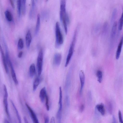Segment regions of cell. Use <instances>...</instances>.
<instances>
[{
  "mask_svg": "<svg viewBox=\"0 0 123 123\" xmlns=\"http://www.w3.org/2000/svg\"><path fill=\"white\" fill-rule=\"evenodd\" d=\"M62 58V56L60 53H55L53 59V63L55 65L58 66L60 64Z\"/></svg>",
  "mask_w": 123,
  "mask_h": 123,
  "instance_id": "9c48e42d",
  "label": "cell"
},
{
  "mask_svg": "<svg viewBox=\"0 0 123 123\" xmlns=\"http://www.w3.org/2000/svg\"><path fill=\"white\" fill-rule=\"evenodd\" d=\"M59 98L58 104L59 105H62V88L61 86L59 88Z\"/></svg>",
  "mask_w": 123,
  "mask_h": 123,
  "instance_id": "83f0119b",
  "label": "cell"
},
{
  "mask_svg": "<svg viewBox=\"0 0 123 123\" xmlns=\"http://www.w3.org/2000/svg\"><path fill=\"white\" fill-rule=\"evenodd\" d=\"M5 17L6 19L9 22L11 21L12 20V14L8 10H6L5 12Z\"/></svg>",
  "mask_w": 123,
  "mask_h": 123,
  "instance_id": "ac0fdd59",
  "label": "cell"
},
{
  "mask_svg": "<svg viewBox=\"0 0 123 123\" xmlns=\"http://www.w3.org/2000/svg\"><path fill=\"white\" fill-rule=\"evenodd\" d=\"M25 105L29 111L31 116L33 122L34 123H39V122L38 119L33 111L26 103H25Z\"/></svg>",
  "mask_w": 123,
  "mask_h": 123,
  "instance_id": "52a82bcc",
  "label": "cell"
},
{
  "mask_svg": "<svg viewBox=\"0 0 123 123\" xmlns=\"http://www.w3.org/2000/svg\"><path fill=\"white\" fill-rule=\"evenodd\" d=\"M40 16L38 14L37 15V21L35 31V34L37 35V34L40 28Z\"/></svg>",
  "mask_w": 123,
  "mask_h": 123,
  "instance_id": "2e32d148",
  "label": "cell"
},
{
  "mask_svg": "<svg viewBox=\"0 0 123 123\" xmlns=\"http://www.w3.org/2000/svg\"><path fill=\"white\" fill-rule=\"evenodd\" d=\"M117 13V10L115 9L113 11L111 17V21H113L115 20L116 17Z\"/></svg>",
  "mask_w": 123,
  "mask_h": 123,
  "instance_id": "1f68e13d",
  "label": "cell"
},
{
  "mask_svg": "<svg viewBox=\"0 0 123 123\" xmlns=\"http://www.w3.org/2000/svg\"><path fill=\"white\" fill-rule=\"evenodd\" d=\"M5 121V123H9V122L8 121H7V120H6Z\"/></svg>",
  "mask_w": 123,
  "mask_h": 123,
  "instance_id": "b9f144b4",
  "label": "cell"
},
{
  "mask_svg": "<svg viewBox=\"0 0 123 123\" xmlns=\"http://www.w3.org/2000/svg\"><path fill=\"white\" fill-rule=\"evenodd\" d=\"M55 122V118L54 117H52L51 119L50 123H54Z\"/></svg>",
  "mask_w": 123,
  "mask_h": 123,
  "instance_id": "74e56055",
  "label": "cell"
},
{
  "mask_svg": "<svg viewBox=\"0 0 123 123\" xmlns=\"http://www.w3.org/2000/svg\"><path fill=\"white\" fill-rule=\"evenodd\" d=\"M79 76L80 83V93H81L84 86L85 81V75L82 70H81L80 71Z\"/></svg>",
  "mask_w": 123,
  "mask_h": 123,
  "instance_id": "ba28073f",
  "label": "cell"
},
{
  "mask_svg": "<svg viewBox=\"0 0 123 123\" xmlns=\"http://www.w3.org/2000/svg\"><path fill=\"white\" fill-rule=\"evenodd\" d=\"M69 98L68 97V96H67L66 98V102L67 103V104L68 105H69Z\"/></svg>",
  "mask_w": 123,
  "mask_h": 123,
  "instance_id": "ab89813d",
  "label": "cell"
},
{
  "mask_svg": "<svg viewBox=\"0 0 123 123\" xmlns=\"http://www.w3.org/2000/svg\"><path fill=\"white\" fill-rule=\"evenodd\" d=\"M43 58V51L42 49H41L39 53L37 59V66L38 74L39 76L41 73Z\"/></svg>",
  "mask_w": 123,
  "mask_h": 123,
  "instance_id": "3957f363",
  "label": "cell"
},
{
  "mask_svg": "<svg viewBox=\"0 0 123 123\" xmlns=\"http://www.w3.org/2000/svg\"><path fill=\"white\" fill-rule=\"evenodd\" d=\"M36 10L35 0H31V6L29 12V17L30 18H32L35 16Z\"/></svg>",
  "mask_w": 123,
  "mask_h": 123,
  "instance_id": "8992f818",
  "label": "cell"
},
{
  "mask_svg": "<svg viewBox=\"0 0 123 123\" xmlns=\"http://www.w3.org/2000/svg\"><path fill=\"white\" fill-rule=\"evenodd\" d=\"M85 108L84 105L83 104L81 105L80 106V112H82L84 110Z\"/></svg>",
  "mask_w": 123,
  "mask_h": 123,
  "instance_id": "836d02e7",
  "label": "cell"
},
{
  "mask_svg": "<svg viewBox=\"0 0 123 123\" xmlns=\"http://www.w3.org/2000/svg\"><path fill=\"white\" fill-rule=\"evenodd\" d=\"M77 29H76L74 33L72 40L69 48L68 54L66 59L65 66L67 67L69 64L73 55L74 46L76 40Z\"/></svg>",
  "mask_w": 123,
  "mask_h": 123,
  "instance_id": "6da1fadb",
  "label": "cell"
},
{
  "mask_svg": "<svg viewBox=\"0 0 123 123\" xmlns=\"http://www.w3.org/2000/svg\"><path fill=\"white\" fill-rule=\"evenodd\" d=\"M17 12L18 16L20 17L21 14L22 7L21 0H17Z\"/></svg>",
  "mask_w": 123,
  "mask_h": 123,
  "instance_id": "e0dca14e",
  "label": "cell"
},
{
  "mask_svg": "<svg viewBox=\"0 0 123 123\" xmlns=\"http://www.w3.org/2000/svg\"><path fill=\"white\" fill-rule=\"evenodd\" d=\"M36 72L35 67L34 64L33 63L30 65L29 68V74L30 77H33L35 74Z\"/></svg>",
  "mask_w": 123,
  "mask_h": 123,
  "instance_id": "9a60e30c",
  "label": "cell"
},
{
  "mask_svg": "<svg viewBox=\"0 0 123 123\" xmlns=\"http://www.w3.org/2000/svg\"><path fill=\"white\" fill-rule=\"evenodd\" d=\"M47 95L46 88L44 87L41 89L39 93V96L42 102H44Z\"/></svg>",
  "mask_w": 123,
  "mask_h": 123,
  "instance_id": "7c38bea8",
  "label": "cell"
},
{
  "mask_svg": "<svg viewBox=\"0 0 123 123\" xmlns=\"http://www.w3.org/2000/svg\"><path fill=\"white\" fill-rule=\"evenodd\" d=\"M97 110L102 116H104L105 113V111L104 105L102 103L97 105L95 108Z\"/></svg>",
  "mask_w": 123,
  "mask_h": 123,
  "instance_id": "5bb4252c",
  "label": "cell"
},
{
  "mask_svg": "<svg viewBox=\"0 0 123 123\" xmlns=\"http://www.w3.org/2000/svg\"><path fill=\"white\" fill-rule=\"evenodd\" d=\"M32 40V37L30 31L29 30L26 33L25 37L26 44L27 47L29 48L30 46Z\"/></svg>",
  "mask_w": 123,
  "mask_h": 123,
  "instance_id": "4fadbf2b",
  "label": "cell"
},
{
  "mask_svg": "<svg viewBox=\"0 0 123 123\" xmlns=\"http://www.w3.org/2000/svg\"><path fill=\"white\" fill-rule=\"evenodd\" d=\"M87 99L88 103L90 104L92 100V93L91 91H89L88 92Z\"/></svg>",
  "mask_w": 123,
  "mask_h": 123,
  "instance_id": "f546056e",
  "label": "cell"
},
{
  "mask_svg": "<svg viewBox=\"0 0 123 123\" xmlns=\"http://www.w3.org/2000/svg\"><path fill=\"white\" fill-rule=\"evenodd\" d=\"M44 123H48L49 122V118L48 116H46L44 117Z\"/></svg>",
  "mask_w": 123,
  "mask_h": 123,
  "instance_id": "e575fe53",
  "label": "cell"
},
{
  "mask_svg": "<svg viewBox=\"0 0 123 123\" xmlns=\"http://www.w3.org/2000/svg\"><path fill=\"white\" fill-rule=\"evenodd\" d=\"M118 117L119 122L121 123H123V120L121 112L119 110L118 112Z\"/></svg>",
  "mask_w": 123,
  "mask_h": 123,
  "instance_id": "d6a6232c",
  "label": "cell"
},
{
  "mask_svg": "<svg viewBox=\"0 0 123 123\" xmlns=\"http://www.w3.org/2000/svg\"><path fill=\"white\" fill-rule=\"evenodd\" d=\"M123 13L122 14L121 17L120 18L119 24L118 26V29L120 31L122 30L123 27Z\"/></svg>",
  "mask_w": 123,
  "mask_h": 123,
  "instance_id": "484cf974",
  "label": "cell"
},
{
  "mask_svg": "<svg viewBox=\"0 0 123 123\" xmlns=\"http://www.w3.org/2000/svg\"><path fill=\"white\" fill-rule=\"evenodd\" d=\"M6 58L7 63L10 68L11 73L12 79L15 83L16 85H17L18 84V81L17 79L16 73L12 63L10 59L9 54H6Z\"/></svg>",
  "mask_w": 123,
  "mask_h": 123,
  "instance_id": "277c9868",
  "label": "cell"
},
{
  "mask_svg": "<svg viewBox=\"0 0 123 123\" xmlns=\"http://www.w3.org/2000/svg\"><path fill=\"white\" fill-rule=\"evenodd\" d=\"M10 102L11 103V104L12 105V106L14 109V111H15V112L16 113V115H17V117L18 118V120L19 121V122L20 123H21V118L20 117V116H19V113H18V110L16 109V106H15V105H14L13 102L11 100H10Z\"/></svg>",
  "mask_w": 123,
  "mask_h": 123,
  "instance_id": "44dd1931",
  "label": "cell"
},
{
  "mask_svg": "<svg viewBox=\"0 0 123 123\" xmlns=\"http://www.w3.org/2000/svg\"><path fill=\"white\" fill-rule=\"evenodd\" d=\"M45 105L46 109L49 111V98L47 95L45 98Z\"/></svg>",
  "mask_w": 123,
  "mask_h": 123,
  "instance_id": "4dcf8cb0",
  "label": "cell"
},
{
  "mask_svg": "<svg viewBox=\"0 0 123 123\" xmlns=\"http://www.w3.org/2000/svg\"><path fill=\"white\" fill-rule=\"evenodd\" d=\"M55 44L56 47H58L63 43V36L61 32L59 23L57 22L55 25Z\"/></svg>",
  "mask_w": 123,
  "mask_h": 123,
  "instance_id": "7a4b0ae2",
  "label": "cell"
},
{
  "mask_svg": "<svg viewBox=\"0 0 123 123\" xmlns=\"http://www.w3.org/2000/svg\"><path fill=\"white\" fill-rule=\"evenodd\" d=\"M117 23L116 21L115 22L112 27L111 33V39L113 40L115 37L116 33Z\"/></svg>",
  "mask_w": 123,
  "mask_h": 123,
  "instance_id": "30bf717a",
  "label": "cell"
},
{
  "mask_svg": "<svg viewBox=\"0 0 123 123\" xmlns=\"http://www.w3.org/2000/svg\"><path fill=\"white\" fill-rule=\"evenodd\" d=\"M123 39L122 37L118 46L116 55V58L117 60L118 59L120 56L123 44Z\"/></svg>",
  "mask_w": 123,
  "mask_h": 123,
  "instance_id": "8fae6325",
  "label": "cell"
},
{
  "mask_svg": "<svg viewBox=\"0 0 123 123\" xmlns=\"http://www.w3.org/2000/svg\"><path fill=\"white\" fill-rule=\"evenodd\" d=\"M26 0H21L23 14L25 15L26 12Z\"/></svg>",
  "mask_w": 123,
  "mask_h": 123,
  "instance_id": "d4e9b609",
  "label": "cell"
},
{
  "mask_svg": "<svg viewBox=\"0 0 123 123\" xmlns=\"http://www.w3.org/2000/svg\"><path fill=\"white\" fill-rule=\"evenodd\" d=\"M24 119L25 123H28V121L26 118L25 117H24Z\"/></svg>",
  "mask_w": 123,
  "mask_h": 123,
  "instance_id": "60d3db41",
  "label": "cell"
},
{
  "mask_svg": "<svg viewBox=\"0 0 123 123\" xmlns=\"http://www.w3.org/2000/svg\"><path fill=\"white\" fill-rule=\"evenodd\" d=\"M23 54V52L22 51H20L18 53V57L19 58H21L22 55Z\"/></svg>",
  "mask_w": 123,
  "mask_h": 123,
  "instance_id": "8d00e7d4",
  "label": "cell"
},
{
  "mask_svg": "<svg viewBox=\"0 0 123 123\" xmlns=\"http://www.w3.org/2000/svg\"><path fill=\"white\" fill-rule=\"evenodd\" d=\"M24 44L23 39L20 38L18 40V49H21L24 47Z\"/></svg>",
  "mask_w": 123,
  "mask_h": 123,
  "instance_id": "cb8c5ba5",
  "label": "cell"
},
{
  "mask_svg": "<svg viewBox=\"0 0 123 123\" xmlns=\"http://www.w3.org/2000/svg\"><path fill=\"white\" fill-rule=\"evenodd\" d=\"M10 2V4L12 7V8L14 9L15 8V5L13 1V0H9Z\"/></svg>",
  "mask_w": 123,
  "mask_h": 123,
  "instance_id": "d590c367",
  "label": "cell"
},
{
  "mask_svg": "<svg viewBox=\"0 0 123 123\" xmlns=\"http://www.w3.org/2000/svg\"><path fill=\"white\" fill-rule=\"evenodd\" d=\"M49 11L47 10H44L43 11L41 14V16L43 18H47L49 16Z\"/></svg>",
  "mask_w": 123,
  "mask_h": 123,
  "instance_id": "4316f807",
  "label": "cell"
},
{
  "mask_svg": "<svg viewBox=\"0 0 123 123\" xmlns=\"http://www.w3.org/2000/svg\"><path fill=\"white\" fill-rule=\"evenodd\" d=\"M96 75L98 81L99 83H101L103 77L102 72L100 70H98L97 71Z\"/></svg>",
  "mask_w": 123,
  "mask_h": 123,
  "instance_id": "ffe728a7",
  "label": "cell"
},
{
  "mask_svg": "<svg viewBox=\"0 0 123 123\" xmlns=\"http://www.w3.org/2000/svg\"><path fill=\"white\" fill-rule=\"evenodd\" d=\"M113 123H117L116 118L115 116L113 115L112 116Z\"/></svg>",
  "mask_w": 123,
  "mask_h": 123,
  "instance_id": "f35d334b",
  "label": "cell"
},
{
  "mask_svg": "<svg viewBox=\"0 0 123 123\" xmlns=\"http://www.w3.org/2000/svg\"><path fill=\"white\" fill-rule=\"evenodd\" d=\"M37 0H36V1H37Z\"/></svg>",
  "mask_w": 123,
  "mask_h": 123,
  "instance_id": "7bdbcfd3",
  "label": "cell"
},
{
  "mask_svg": "<svg viewBox=\"0 0 123 123\" xmlns=\"http://www.w3.org/2000/svg\"><path fill=\"white\" fill-rule=\"evenodd\" d=\"M40 82V79L38 77H37L35 80L33 84V90L35 91L37 89Z\"/></svg>",
  "mask_w": 123,
  "mask_h": 123,
  "instance_id": "d6986e66",
  "label": "cell"
},
{
  "mask_svg": "<svg viewBox=\"0 0 123 123\" xmlns=\"http://www.w3.org/2000/svg\"><path fill=\"white\" fill-rule=\"evenodd\" d=\"M99 113V112L95 108L94 112V115L95 118L96 120H98L100 118V115Z\"/></svg>",
  "mask_w": 123,
  "mask_h": 123,
  "instance_id": "f1b7e54d",
  "label": "cell"
},
{
  "mask_svg": "<svg viewBox=\"0 0 123 123\" xmlns=\"http://www.w3.org/2000/svg\"><path fill=\"white\" fill-rule=\"evenodd\" d=\"M107 106L108 112L109 114H112L113 112V105L112 103L110 101L107 102Z\"/></svg>",
  "mask_w": 123,
  "mask_h": 123,
  "instance_id": "7402d4cb",
  "label": "cell"
},
{
  "mask_svg": "<svg viewBox=\"0 0 123 123\" xmlns=\"http://www.w3.org/2000/svg\"><path fill=\"white\" fill-rule=\"evenodd\" d=\"M108 23L105 22L104 24L102 29V33L104 35L106 34L108 29Z\"/></svg>",
  "mask_w": 123,
  "mask_h": 123,
  "instance_id": "603a6c76",
  "label": "cell"
},
{
  "mask_svg": "<svg viewBox=\"0 0 123 123\" xmlns=\"http://www.w3.org/2000/svg\"><path fill=\"white\" fill-rule=\"evenodd\" d=\"M3 88L4 92L3 102L4 106L8 118L9 119H10V117L9 113L8 108V103L7 102L8 94L6 86L5 84L3 85Z\"/></svg>",
  "mask_w": 123,
  "mask_h": 123,
  "instance_id": "5b68a950",
  "label": "cell"
}]
</instances>
